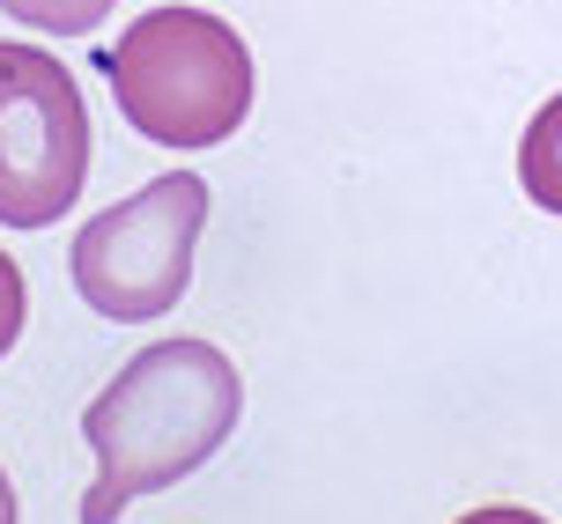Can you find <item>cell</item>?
Returning a JSON list of instances; mask_svg holds the SVG:
<instances>
[{
  "label": "cell",
  "mask_w": 562,
  "mask_h": 524,
  "mask_svg": "<svg viewBox=\"0 0 562 524\" xmlns=\"http://www.w3.org/2000/svg\"><path fill=\"white\" fill-rule=\"evenodd\" d=\"M200 221H207V185L186 178V170L178 178H148L134 200L89 215L75 251H67L82 304L97 318H119V326L164 318L186 296V281H193Z\"/></svg>",
  "instance_id": "3957f363"
},
{
  "label": "cell",
  "mask_w": 562,
  "mask_h": 524,
  "mask_svg": "<svg viewBox=\"0 0 562 524\" xmlns=\"http://www.w3.org/2000/svg\"><path fill=\"white\" fill-rule=\"evenodd\" d=\"M89 111L75 75L37 45H0V221L45 229L82 200Z\"/></svg>",
  "instance_id": "277c9868"
},
{
  "label": "cell",
  "mask_w": 562,
  "mask_h": 524,
  "mask_svg": "<svg viewBox=\"0 0 562 524\" xmlns=\"http://www.w3.org/2000/svg\"><path fill=\"white\" fill-rule=\"evenodd\" d=\"M0 524H15V488H8V472H0Z\"/></svg>",
  "instance_id": "9c48e42d"
},
{
  "label": "cell",
  "mask_w": 562,
  "mask_h": 524,
  "mask_svg": "<svg viewBox=\"0 0 562 524\" xmlns=\"http://www.w3.org/2000/svg\"><path fill=\"white\" fill-rule=\"evenodd\" d=\"M112 8L119 0H0V15H15L30 30H53V37H89Z\"/></svg>",
  "instance_id": "8992f818"
},
{
  "label": "cell",
  "mask_w": 562,
  "mask_h": 524,
  "mask_svg": "<svg viewBox=\"0 0 562 524\" xmlns=\"http://www.w3.org/2000/svg\"><path fill=\"white\" fill-rule=\"evenodd\" d=\"M518 178H526V193H533L548 215H562V96H548V104L533 111V126L518 140Z\"/></svg>",
  "instance_id": "5b68a950"
},
{
  "label": "cell",
  "mask_w": 562,
  "mask_h": 524,
  "mask_svg": "<svg viewBox=\"0 0 562 524\" xmlns=\"http://www.w3.org/2000/svg\"><path fill=\"white\" fill-rule=\"evenodd\" d=\"M119 118L156 148H215L252 111V53L223 15L156 8L104 53Z\"/></svg>",
  "instance_id": "7a4b0ae2"
},
{
  "label": "cell",
  "mask_w": 562,
  "mask_h": 524,
  "mask_svg": "<svg viewBox=\"0 0 562 524\" xmlns=\"http://www.w3.org/2000/svg\"><path fill=\"white\" fill-rule=\"evenodd\" d=\"M15 332H23V266L0 251V355L15 348Z\"/></svg>",
  "instance_id": "52a82bcc"
},
{
  "label": "cell",
  "mask_w": 562,
  "mask_h": 524,
  "mask_svg": "<svg viewBox=\"0 0 562 524\" xmlns=\"http://www.w3.org/2000/svg\"><path fill=\"white\" fill-rule=\"evenodd\" d=\"M245 414L237 362L215 340H156L82 407V443L97 451V480L82 524H119V510L200 472Z\"/></svg>",
  "instance_id": "6da1fadb"
},
{
  "label": "cell",
  "mask_w": 562,
  "mask_h": 524,
  "mask_svg": "<svg viewBox=\"0 0 562 524\" xmlns=\"http://www.w3.org/2000/svg\"><path fill=\"white\" fill-rule=\"evenodd\" d=\"M459 524H548V517H533V510H510V502H496V510H474V517H459Z\"/></svg>",
  "instance_id": "ba28073f"
}]
</instances>
